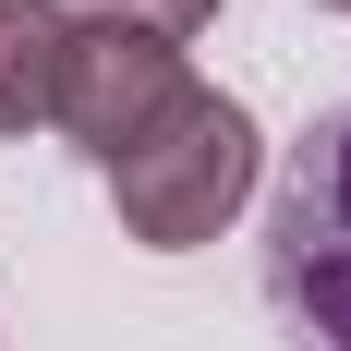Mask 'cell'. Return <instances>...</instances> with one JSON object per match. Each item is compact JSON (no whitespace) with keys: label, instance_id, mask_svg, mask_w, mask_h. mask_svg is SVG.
Wrapping results in <instances>:
<instances>
[{"label":"cell","instance_id":"cell-1","mask_svg":"<svg viewBox=\"0 0 351 351\" xmlns=\"http://www.w3.org/2000/svg\"><path fill=\"white\" fill-rule=\"evenodd\" d=\"M254 170H267L254 109L218 97V85H182L170 121L109 158V206H121V230H134L145 254H194V243H218V230L243 218Z\"/></svg>","mask_w":351,"mask_h":351},{"label":"cell","instance_id":"cell-2","mask_svg":"<svg viewBox=\"0 0 351 351\" xmlns=\"http://www.w3.org/2000/svg\"><path fill=\"white\" fill-rule=\"evenodd\" d=\"M267 303L315 351H351V109L291 145V182L267 206Z\"/></svg>","mask_w":351,"mask_h":351},{"label":"cell","instance_id":"cell-3","mask_svg":"<svg viewBox=\"0 0 351 351\" xmlns=\"http://www.w3.org/2000/svg\"><path fill=\"white\" fill-rule=\"evenodd\" d=\"M182 85H194V73H182L170 36H145V25H97V12H85V25H73V49H61V109H49V121H61V134L109 170L121 145H145L158 121H170Z\"/></svg>","mask_w":351,"mask_h":351},{"label":"cell","instance_id":"cell-4","mask_svg":"<svg viewBox=\"0 0 351 351\" xmlns=\"http://www.w3.org/2000/svg\"><path fill=\"white\" fill-rule=\"evenodd\" d=\"M61 49H73L61 0H0V134H36L61 109Z\"/></svg>","mask_w":351,"mask_h":351},{"label":"cell","instance_id":"cell-5","mask_svg":"<svg viewBox=\"0 0 351 351\" xmlns=\"http://www.w3.org/2000/svg\"><path fill=\"white\" fill-rule=\"evenodd\" d=\"M85 12H97V25H145V36H170V49L218 25V0H85Z\"/></svg>","mask_w":351,"mask_h":351},{"label":"cell","instance_id":"cell-6","mask_svg":"<svg viewBox=\"0 0 351 351\" xmlns=\"http://www.w3.org/2000/svg\"><path fill=\"white\" fill-rule=\"evenodd\" d=\"M315 12H351V0H315Z\"/></svg>","mask_w":351,"mask_h":351}]
</instances>
